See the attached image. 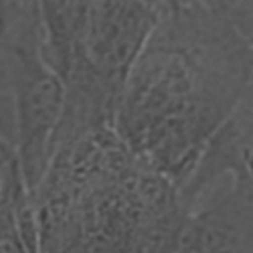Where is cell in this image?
<instances>
[{
  "label": "cell",
  "mask_w": 253,
  "mask_h": 253,
  "mask_svg": "<svg viewBox=\"0 0 253 253\" xmlns=\"http://www.w3.org/2000/svg\"><path fill=\"white\" fill-rule=\"evenodd\" d=\"M0 4V59L12 95L14 140L22 182L32 196L51 158L53 136L65 111V83L42 51L38 4Z\"/></svg>",
  "instance_id": "1"
},
{
  "label": "cell",
  "mask_w": 253,
  "mask_h": 253,
  "mask_svg": "<svg viewBox=\"0 0 253 253\" xmlns=\"http://www.w3.org/2000/svg\"><path fill=\"white\" fill-rule=\"evenodd\" d=\"M160 8V4L144 2L85 4L75 59L67 77L85 65L91 81L99 87L107 91L123 87L158 24Z\"/></svg>",
  "instance_id": "2"
}]
</instances>
